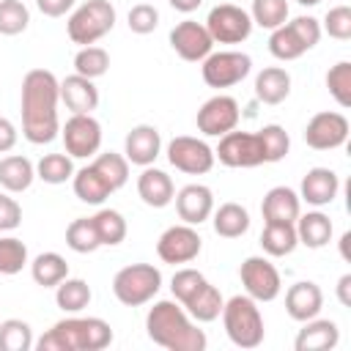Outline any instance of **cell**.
Returning a JSON list of instances; mask_svg holds the SVG:
<instances>
[{
	"label": "cell",
	"instance_id": "9",
	"mask_svg": "<svg viewBox=\"0 0 351 351\" xmlns=\"http://www.w3.org/2000/svg\"><path fill=\"white\" fill-rule=\"evenodd\" d=\"M214 159H219L225 167H258V165H266L258 132H236V129L219 137Z\"/></svg>",
	"mask_w": 351,
	"mask_h": 351
},
{
	"label": "cell",
	"instance_id": "17",
	"mask_svg": "<svg viewBox=\"0 0 351 351\" xmlns=\"http://www.w3.org/2000/svg\"><path fill=\"white\" fill-rule=\"evenodd\" d=\"M162 151V134L156 126L151 123H137L129 129L126 140H123V156L129 159V165H137V167H148L156 162Z\"/></svg>",
	"mask_w": 351,
	"mask_h": 351
},
{
	"label": "cell",
	"instance_id": "16",
	"mask_svg": "<svg viewBox=\"0 0 351 351\" xmlns=\"http://www.w3.org/2000/svg\"><path fill=\"white\" fill-rule=\"evenodd\" d=\"M170 47H173V52H176L181 60L197 63V60H203V58L211 52L214 41H211L206 25H200V22H195V19H184V22H178V25L170 30Z\"/></svg>",
	"mask_w": 351,
	"mask_h": 351
},
{
	"label": "cell",
	"instance_id": "48",
	"mask_svg": "<svg viewBox=\"0 0 351 351\" xmlns=\"http://www.w3.org/2000/svg\"><path fill=\"white\" fill-rule=\"evenodd\" d=\"M321 30H326L332 38H337V41H348L351 38V8L348 5H335V8H329L326 11V16H324V27Z\"/></svg>",
	"mask_w": 351,
	"mask_h": 351
},
{
	"label": "cell",
	"instance_id": "13",
	"mask_svg": "<svg viewBox=\"0 0 351 351\" xmlns=\"http://www.w3.org/2000/svg\"><path fill=\"white\" fill-rule=\"evenodd\" d=\"M200 250H203V239H200V233L195 230V225H186V222H181V225H170L162 236H159V241H156V255H159V261H165V263H192L197 255H200Z\"/></svg>",
	"mask_w": 351,
	"mask_h": 351
},
{
	"label": "cell",
	"instance_id": "32",
	"mask_svg": "<svg viewBox=\"0 0 351 351\" xmlns=\"http://www.w3.org/2000/svg\"><path fill=\"white\" fill-rule=\"evenodd\" d=\"M30 274H33L36 285H41V288H55L60 280L69 277V263H66V258L58 255V252H41V255L33 258Z\"/></svg>",
	"mask_w": 351,
	"mask_h": 351
},
{
	"label": "cell",
	"instance_id": "20",
	"mask_svg": "<svg viewBox=\"0 0 351 351\" xmlns=\"http://www.w3.org/2000/svg\"><path fill=\"white\" fill-rule=\"evenodd\" d=\"M324 307V291L313 282V280H302V282H293L288 291H285V310L293 321L304 324L310 318H315Z\"/></svg>",
	"mask_w": 351,
	"mask_h": 351
},
{
	"label": "cell",
	"instance_id": "29",
	"mask_svg": "<svg viewBox=\"0 0 351 351\" xmlns=\"http://www.w3.org/2000/svg\"><path fill=\"white\" fill-rule=\"evenodd\" d=\"M214 214V233L222 239H239L250 230V211L241 203H222Z\"/></svg>",
	"mask_w": 351,
	"mask_h": 351
},
{
	"label": "cell",
	"instance_id": "49",
	"mask_svg": "<svg viewBox=\"0 0 351 351\" xmlns=\"http://www.w3.org/2000/svg\"><path fill=\"white\" fill-rule=\"evenodd\" d=\"M291 25V30L299 36V41L307 47V49H313L318 41H321V22L315 19V16H296V19H291L288 22Z\"/></svg>",
	"mask_w": 351,
	"mask_h": 351
},
{
	"label": "cell",
	"instance_id": "45",
	"mask_svg": "<svg viewBox=\"0 0 351 351\" xmlns=\"http://www.w3.org/2000/svg\"><path fill=\"white\" fill-rule=\"evenodd\" d=\"M326 88L332 93V99L346 110L351 107V63L340 60L326 71Z\"/></svg>",
	"mask_w": 351,
	"mask_h": 351
},
{
	"label": "cell",
	"instance_id": "18",
	"mask_svg": "<svg viewBox=\"0 0 351 351\" xmlns=\"http://www.w3.org/2000/svg\"><path fill=\"white\" fill-rule=\"evenodd\" d=\"M176 211L186 225H200L214 211V192L206 184H186L176 192Z\"/></svg>",
	"mask_w": 351,
	"mask_h": 351
},
{
	"label": "cell",
	"instance_id": "21",
	"mask_svg": "<svg viewBox=\"0 0 351 351\" xmlns=\"http://www.w3.org/2000/svg\"><path fill=\"white\" fill-rule=\"evenodd\" d=\"M60 101L66 104V110L71 115H88L99 107V90H96L93 80L69 74L66 80H60Z\"/></svg>",
	"mask_w": 351,
	"mask_h": 351
},
{
	"label": "cell",
	"instance_id": "38",
	"mask_svg": "<svg viewBox=\"0 0 351 351\" xmlns=\"http://www.w3.org/2000/svg\"><path fill=\"white\" fill-rule=\"evenodd\" d=\"M269 52L277 60H296V58H302L307 52V47L299 41V36L285 22V25H280V27L271 30V36H269Z\"/></svg>",
	"mask_w": 351,
	"mask_h": 351
},
{
	"label": "cell",
	"instance_id": "55",
	"mask_svg": "<svg viewBox=\"0 0 351 351\" xmlns=\"http://www.w3.org/2000/svg\"><path fill=\"white\" fill-rule=\"evenodd\" d=\"M348 241H351V233H343V239H340V255L348 261Z\"/></svg>",
	"mask_w": 351,
	"mask_h": 351
},
{
	"label": "cell",
	"instance_id": "25",
	"mask_svg": "<svg viewBox=\"0 0 351 351\" xmlns=\"http://www.w3.org/2000/svg\"><path fill=\"white\" fill-rule=\"evenodd\" d=\"M293 228H296V239H299V244H304V247H310V250H321V247H326V244L332 241V233H335L332 219H329L324 211H307V214H299L296 222H293Z\"/></svg>",
	"mask_w": 351,
	"mask_h": 351
},
{
	"label": "cell",
	"instance_id": "33",
	"mask_svg": "<svg viewBox=\"0 0 351 351\" xmlns=\"http://www.w3.org/2000/svg\"><path fill=\"white\" fill-rule=\"evenodd\" d=\"M90 167L104 178V184L110 186V192H118L126 181H129V159L123 154L107 151V154H96Z\"/></svg>",
	"mask_w": 351,
	"mask_h": 351
},
{
	"label": "cell",
	"instance_id": "37",
	"mask_svg": "<svg viewBox=\"0 0 351 351\" xmlns=\"http://www.w3.org/2000/svg\"><path fill=\"white\" fill-rule=\"evenodd\" d=\"M107 69H110V55L104 47L88 44V47H80V52L74 55V74H80V77L96 80V77L107 74Z\"/></svg>",
	"mask_w": 351,
	"mask_h": 351
},
{
	"label": "cell",
	"instance_id": "27",
	"mask_svg": "<svg viewBox=\"0 0 351 351\" xmlns=\"http://www.w3.org/2000/svg\"><path fill=\"white\" fill-rule=\"evenodd\" d=\"M291 93V74L280 66H269L255 77V99L263 104H280Z\"/></svg>",
	"mask_w": 351,
	"mask_h": 351
},
{
	"label": "cell",
	"instance_id": "2",
	"mask_svg": "<svg viewBox=\"0 0 351 351\" xmlns=\"http://www.w3.org/2000/svg\"><path fill=\"white\" fill-rule=\"evenodd\" d=\"M145 332L156 346L167 351H203L208 346L206 332L197 329L189 313L170 299L154 302V307L145 315Z\"/></svg>",
	"mask_w": 351,
	"mask_h": 351
},
{
	"label": "cell",
	"instance_id": "47",
	"mask_svg": "<svg viewBox=\"0 0 351 351\" xmlns=\"http://www.w3.org/2000/svg\"><path fill=\"white\" fill-rule=\"evenodd\" d=\"M126 25H129L132 33H137V36H148V33H154L156 25H159V11H156L151 3H137V5L129 11Z\"/></svg>",
	"mask_w": 351,
	"mask_h": 351
},
{
	"label": "cell",
	"instance_id": "41",
	"mask_svg": "<svg viewBox=\"0 0 351 351\" xmlns=\"http://www.w3.org/2000/svg\"><path fill=\"white\" fill-rule=\"evenodd\" d=\"M250 19L258 27L274 30L288 22V0H252Z\"/></svg>",
	"mask_w": 351,
	"mask_h": 351
},
{
	"label": "cell",
	"instance_id": "36",
	"mask_svg": "<svg viewBox=\"0 0 351 351\" xmlns=\"http://www.w3.org/2000/svg\"><path fill=\"white\" fill-rule=\"evenodd\" d=\"M93 225H96V233H99V241L101 247H118L123 239H126V219L121 211L115 208H101L93 214Z\"/></svg>",
	"mask_w": 351,
	"mask_h": 351
},
{
	"label": "cell",
	"instance_id": "3",
	"mask_svg": "<svg viewBox=\"0 0 351 351\" xmlns=\"http://www.w3.org/2000/svg\"><path fill=\"white\" fill-rule=\"evenodd\" d=\"M112 343V326L104 318H63L33 346L38 351H101Z\"/></svg>",
	"mask_w": 351,
	"mask_h": 351
},
{
	"label": "cell",
	"instance_id": "15",
	"mask_svg": "<svg viewBox=\"0 0 351 351\" xmlns=\"http://www.w3.org/2000/svg\"><path fill=\"white\" fill-rule=\"evenodd\" d=\"M348 140V118L343 112H315L304 126V143L315 151H332L340 148Z\"/></svg>",
	"mask_w": 351,
	"mask_h": 351
},
{
	"label": "cell",
	"instance_id": "22",
	"mask_svg": "<svg viewBox=\"0 0 351 351\" xmlns=\"http://www.w3.org/2000/svg\"><path fill=\"white\" fill-rule=\"evenodd\" d=\"M137 195L145 206L151 208H165L173 203L176 197V186H173V178L159 170V167H143V173L137 176Z\"/></svg>",
	"mask_w": 351,
	"mask_h": 351
},
{
	"label": "cell",
	"instance_id": "5",
	"mask_svg": "<svg viewBox=\"0 0 351 351\" xmlns=\"http://www.w3.org/2000/svg\"><path fill=\"white\" fill-rule=\"evenodd\" d=\"M162 288V271L154 263H129L115 271L112 293L126 307H140L151 302Z\"/></svg>",
	"mask_w": 351,
	"mask_h": 351
},
{
	"label": "cell",
	"instance_id": "40",
	"mask_svg": "<svg viewBox=\"0 0 351 351\" xmlns=\"http://www.w3.org/2000/svg\"><path fill=\"white\" fill-rule=\"evenodd\" d=\"M33 329L22 318H8L0 324V351H30Z\"/></svg>",
	"mask_w": 351,
	"mask_h": 351
},
{
	"label": "cell",
	"instance_id": "1",
	"mask_svg": "<svg viewBox=\"0 0 351 351\" xmlns=\"http://www.w3.org/2000/svg\"><path fill=\"white\" fill-rule=\"evenodd\" d=\"M58 104L60 80L49 69H30L22 80V134L27 143L44 145L58 137Z\"/></svg>",
	"mask_w": 351,
	"mask_h": 351
},
{
	"label": "cell",
	"instance_id": "35",
	"mask_svg": "<svg viewBox=\"0 0 351 351\" xmlns=\"http://www.w3.org/2000/svg\"><path fill=\"white\" fill-rule=\"evenodd\" d=\"M66 244H69V250H74L80 255L96 252L101 247V241H99L93 217H77V219H71L69 228H66Z\"/></svg>",
	"mask_w": 351,
	"mask_h": 351
},
{
	"label": "cell",
	"instance_id": "4",
	"mask_svg": "<svg viewBox=\"0 0 351 351\" xmlns=\"http://www.w3.org/2000/svg\"><path fill=\"white\" fill-rule=\"evenodd\" d=\"M222 324H225V335L230 337L233 346L239 348H258L263 343V315L261 307L252 296L247 293H236L222 304Z\"/></svg>",
	"mask_w": 351,
	"mask_h": 351
},
{
	"label": "cell",
	"instance_id": "44",
	"mask_svg": "<svg viewBox=\"0 0 351 351\" xmlns=\"http://www.w3.org/2000/svg\"><path fill=\"white\" fill-rule=\"evenodd\" d=\"M27 266V247L16 236H0V274H19Z\"/></svg>",
	"mask_w": 351,
	"mask_h": 351
},
{
	"label": "cell",
	"instance_id": "56",
	"mask_svg": "<svg viewBox=\"0 0 351 351\" xmlns=\"http://www.w3.org/2000/svg\"><path fill=\"white\" fill-rule=\"evenodd\" d=\"M296 3H299V5H318L321 0H296Z\"/></svg>",
	"mask_w": 351,
	"mask_h": 351
},
{
	"label": "cell",
	"instance_id": "53",
	"mask_svg": "<svg viewBox=\"0 0 351 351\" xmlns=\"http://www.w3.org/2000/svg\"><path fill=\"white\" fill-rule=\"evenodd\" d=\"M337 299L343 307H351V274H343L337 280Z\"/></svg>",
	"mask_w": 351,
	"mask_h": 351
},
{
	"label": "cell",
	"instance_id": "12",
	"mask_svg": "<svg viewBox=\"0 0 351 351\" xmlns=\"http://www.w3.org/2000/svg\"><path fill=\"white\" fill-rule=\"evenodd\" d=\"M60 137L66 145V154L71 159H90L101 148V123L88 112V115H71L60 126Z\"/></svg>",
	"mask_w": 351,
	"mask_h": 351
},
{
	"label": "cell",
	"instance_id": "46",
	"mask_svg": "<svg viewBox=\"0 0 351 351\" xmlns=\"http://www.w3.org/2000/svg\"><path fill=\"white\" fill-rule=\"evenodd\" d=\"M208 280L197 271V269H178L176 274H173V280H170V291H173V296H176V302L178 304H186L203 285H206Z\"/></svg>",
	"mask_w": 351,
	"mask_h": 351
},
{
	"label": "cell",
	"instance_id": "50",
	"mask_svg": "<svg viewBox=\"0 0 351 351\" xmlns=\"http://www.w3.org/2000/svg\"><path fill=\"white\" fill-rule=\"evenodd\" d=\"M22 225V206L11 197V192H0V233L16 230Z\"/></svg>",
	"mask_w": 351,
	"mask_h": 351
},
{
	"label": "cell",
	"instance_id": "54",
	"mask_svg": "<svg viewBox=\"0 0 351 351\" xmlns=\"http://www.w3.org/2000/svg\"><path fill=\"white\" fill-rule=\"evenodd\" d=\"M176 11H181V14H192V11H197L200 5H203V0H167Z\"/></svg>",
	"mask_w": 351,
	"mask_h": 351
},
{
	"label": "cell",
	"instance_id": "19",
	"mask_svg": "<svg viewBox=\"0 0 351 351\" xmlns=\"http://www.w3.org/2000/svg\"><path fill=\"white\" fill-rule=\"evenodd\" d=\"M340 192V178L335 170L329 167H310L302 178L299 186V200L310 203V206H329Z\"/></svg>",
	"mask_w": 351,
	"mask_h": 351
},
{
	"label": "cell",
	"instance_id": "34",
	"mask_svg": "<svg viewBox=\"0 0 351 351\" xmlns=\"http://www.w3.org/2000/svg\"><path fill=\"white\" fill-rule=\"evenodd\" d=\"M90 285L80 277H66L55 285V302L63 313H80L90 304Z\"/></svg>",
	"mask_w": 351,
	"mask_h": 351
},
{
	"label": "cell",
	"instance_id": "39",
	"mask_svg": "<svg viewBox=\"0 0 351 351\" xmlns=\"http://www.w3.org/2000/svg\"><path fill=\"white\" fill-rule=\"evenodd\" d=\"M74 176V162L69 154H44L36 165V178L44 184H66Z\"/></svg>",
	"mask_w": 351,
	"mask_h": 351
},
{
	"label": "cell",
	"instance_id": "43",
	"mask_svg": "<svg viewBox=\"0 0 351 351\" xmlns=\"http://www.w3.org/2000/svg\"><path fill=\"white\" fill-rule=\"evenodd\" d=\"M258 137H261L263 159H266V162H280V159L288 156L291 137H288V132H285L280 123H266L263 129H258Z\"/></svg>",
	"mask_w": 351,
	"mask_h": 351
},
{
	"label": "cell",
	"instance_id": "31",
	"mask_svg": "<svg viewBox=\"0 0 351 351\" xmlns=\"http://www.w3.org/2000/svg\"><path fill=\"white\" fill-rule=\"evenodd\" d=\"M71 186H74V195H77L82 203H90V206H99V203H104V200L112 195L110 186L104 184V178H101L90 165L74 170Z\"/></svg>",
	"mask_w": 351,
	"mask_h": 351
},
{
	"label": "cell",
	"instance_id": "52",
	"mask_svg": "<svg viewBox=\"0 0 351 351\" xmlns=\"http://www.w3.org/2000/svg\"><path fill=\"white\" fill-rule=\"evenodd\" d=\"M19 140V132L16 126L8 121V118H0V154H8Z\"/></svg>",
	"mask_w": 351,
	"mask_h": 351
},
{
	"label": "cell",
	"instance_id": "10",
	"mask_svg": "<svg viewBox=\"0 0 351 351\" xmlns=\"http://www.w3.org/2000/svg\"><path fill=\"white\" fill-rule=\"evenodd\" d=\"M167 162L186 176H203L214 167L217 159H214V148L206 140L178 134L167 143Z\"/></svg>",
	"mask_w": 351,
	"mask_h": 351
},
{
	"label": "cell",
	"instance_id": "28",
	"mask_svg": "<svg viewBox=\"0 0 351 351\" xmlns=\"http://www.w3.org/2000/svg\"><path fill=\"white\" fill-rule=\"evenodd\" d=\"M299 239H296V228L293 222H266L263 233H261V247L266 255L271 258H285L296 250Z\"/></svg>",
	"mask_w": 351,
	"mask_h": 351
},
{
	"label": "cell",
	"instance_id": "8",
	"mask_svg": "<svg viewBox=\"0 0 351 351\" xmlns=\"http://www.w3.org/2000/svg\"><path fill=\"white\" fill-rule=\"evenodd\" d=\"M206 30L214 44H241L252 33V19H250V11L233 3H219L208 11Z\"/></svg>",
	"mask_w": 351,
	"mask_h": 351
},
{
	"label": "cell",
	"instance_id": "24",
	"mask_svg": "<svg viewBox=\"0 0 351 351\" xmlns=\"http://www.w3.org/2000/svg\"><path fill=\"white\" fill-rule=\"evenodd\" d=\"M261 214L263 222H296V217L302 214V200L291 186H271L263 195Z\"/></svg>",
	"mask_w": 351,
	"mask_h": 351
},
{
	"label": "cell",
	"instance_id": "26",
	"mask_svg": "<svg viewBox=\"0 0 351 351\" xmlns=\"http://www.w3.org/2000/svg\"><path fill=\"white\" fill-rule=\"evenodd\" d=\"M33 178H36V165L27 156L11 154V156H3L0 159V186L5 192L19 195V192L30 189Z\"/></svg>",
	"mask_w": 351,
	"mask_h": 351
},
{
	"label": "cell",
	"instance_id": "14",
	"mask_svg": "<svg viewBox=\"0 0 351 351\" xmlns=\"http://www.w3.org/2000/svg\"><path fill=\"white\" fill-rule=\"evenodd\" d=\"M239 118H241L239 101L233 96L217 93L200 104L195 123H197V132H203L206 137H222L239 126Z\"/></svg>",
	"mask_w": 351,
	"mask_h": 351
},
{
	"label": "cell",
	"instance_id": "23",
	"mask_svg": "<svg viewBox=\"0 0 351 351\" xmlns=\"http://www.w3.org/2000/svg\"><path fill=\"white\" fill-rule=\"evenodd\" d=\"M337 340H340L337 324L315 315V318L304 321V326L299 329V335L293 340V348L296 351H329L337 346Z\"/></svg>",
	"mask_w": 351,
	"mask_h": 351
},
{
	"label": "cell",
	"instance_id": "6",
	"mask_svg": "<svg viewBox=\"0 0 351 351\" xmlns=\"http://www.w3.org/2000/svg\"><path fill=\"white\" fill-rule=\"evenodd\" d=\"M115 27V8L110 0H85L77 5L66 22V33L74 44L88 47L104 38Z\"/></svg>",
	"mask_w": 351,
	"mask_h": 351
},
{
	"label": "cell",
	"instance_id": "30",
	"mask_svg": "<svg viewBox=\"0 0 351 351\" xmlns=\"http://www.w3.org/2000/svg\"><path fill=\"white\" fill-rule=\"evenodd\" d=\"M222 304H225V299H222L219 288L211 285V282H206V285H203L186 304H181V307L189 313V318H195V321H200V324H211V321L219 318Z\"/></svg>",
	"mask_w": 351,
	"mask_h": 351
},
{
	"label": "cell",
	"instance_id": "42",
	"mask_svg": "<svg viewBox=\"0 0 351 351\" xmlns=\"http://www.w3.org/2000/svg\"><path fill=\"white\" fill-rule=\"evenodd\" d=\"M30 25V11L22 0H0V36H19Z\"/></svg>",
	"mask_w": 351,
	"mask_h": 351
},
{
	"label": "cell",
	"instance_id": "51",
	"mask_svg": "<svg viewBox=\"0 0 351 351\" xmlns=\"http://www.w3.org/2000/svg\"><path fill=\"white\" fill-rule=\"evenodd\" d=\"M36 5L44 16H63L74 8V0H36Z\"/></svg>",
	"mask_w": 351,
	"mask_h": 351
},
{
	"label": "cell",
	"instance_id": "11",
	"mask_svg": "<svg viewBox=\"0 0 351 351\" xmlns=\"http://www.w3.org/2000/svg\"><path fill=\"white\" fill-rule=\"evenodd\" d=\"M239 277H241V285H244L247 296H252L255 302H274L282 291V280H280L277 266L269 258H261V255H250L241 263Z\"/></svg>",
	"mask_w": 351,
	"mask_h": 351
},
{
	"label": "cell",
	"instance_id": "7",
	"mask_svg": "<svg viewBox=\"0 0 351 351\" xmlns=\"http://www.w3.org/2000/svg\"><path fill=\"white\" fill-rule=\"evenodd\" d=\"M252 71V58L247 52H236V49H219V52H208L203 58L200 74L203 82L208 88H230L239 85L247 74Z\"/></svg>",
	"mask_w": 351,
	"mask_h": 351
}]
</instances>
